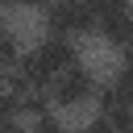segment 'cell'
I'll list each match as a JSON object with an SVG mask.
<instances>
[{
  "instance_id": "6da1fadb",
  "label": "cell",
  "mask_w": 133,
  "mask_h": 133,
  "mask_svg": "<svg viewBox=\"0 0 133 133\" xmlns=\"http://www.w3.org/2000/svg\"><path fill=\"white\" fill-rule=\"evenodd\" d=\"M46 29H50V37H83L100 25H96L87 0H54L46 8Z\"/></svg>"
},
{
  "instance_id": "7a4b0ae2",
  "label": "cell",
  "mask_w": 133,
  "mask_h": 133,
  "mask_svg": "<svg viewBox=\"0 0 133 133\" xmlns=\"http://www.w3.org/2000/svg\"><path fill=\"white\" fill-rule=\"evenodd\" d=\"M96 96H100V87H96V75L87 66H71L66 75L54 79V104L58 108H83Z\"/></svg>"
},
{
  "instance_id": "3957f363",
  "label": "cell",
  "mask_w": 133,
  "mask_h": 133,
  "mask_svg": "<svg viewBox=\"0 0 133 133\" xmlns=\"http://www.w3.org/2000/svg\"><path fill=\"white\" fill-rule=\"evenodd\" d=\"M33 54H37V62L50 71V79H58V75H66L71 66H79V46H75V37H46Z\"/></svg>"
},
{
  "instance_id": "277c9868",
  "label": "cell",
  "mask_w": 133,
  "mask_h": 133,
  "mask_svg": "<svg viewBox=\"0 0 133 133\" xmlns=\"http://www.w3.org/2000/svg\"><path fill=\"white\" fill-rule=\"evenodd\" d=\"M87 4H91V17H96L100 29L112 25V21H125V17H129V0H87Z\"/></svg>"
},
{
  "instance_id": "5b68a950",
  "label": "cell",
  "mask_w": 133,
  "mask_h": 133,
  "mask_svg": "<svg viewBox=\"0 0 133 133\" xmlns=\"http://www.w3.org/2000/svg\"><path fill=\"white\" fill-rule=\"evenodd\" d=\"M104 116L112 121L116 133H133V104H121V108H112V112H104Z\"/></svg>"
},
{
  "instance_id": "8992f818",
  "label": "cell",
  "mask_w": 133,
  "mask_h": 133,
  "mask_svg": "<svg viewBox=\"0 0 133 133\" xmlns=\"http://www.w3.org/2000/svg\"><path fill=\"white\" fill-rule=\"evenodd\" d=\"M29 133H71V129H66L58 116H50V112H46V116H37V121L29 125Z\"/></svg>"
},
{
  "instance_id": "52a82bcc",
  "label": "cell",
  "mask_w": 133,
  "mask_h": 133,
  "mask_svg": "<svg viewBox=\"0 0 133 133\" xmlns=\"http://www.w3.org/2000/svg\"><path fill=\"white\" fill-rule=\"evenodd\" d=\"M112 83H116L121 100H125V104H133V66H121V75H116Z\"/></svg>"
},
{
  "instance_id": "ba28073f",
  "label": "cell",
  "mask_w": 133,
  "mask_h": 133,
  "mask_svg": "<svg viewBox=\"0 0 133 133\" xmlns=\"http://www.w3.org/2000/svg\"><path fill=\"white\" fill-rule=\"evenodd\" d=\"M0 133H29V125H25L21 116H4V121H0Z\"/></svg>"
},
{
  "instance_id": "9c48e42d",
  "label": "cell",
  "mask_w": 133,
  "mask_h": 133,
  "mask_svg": "<svg viewBox=\"0 0 133 133\" xmlns=\"http://www.w3.org/2000/svg\"><path fill=\"white\" fill-rule=\"evenodd\" d=\"M8 4H25V8H50L54 0H8Z\"/></svg>"
}]
</instances>
